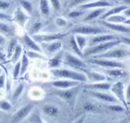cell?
I'll use <instances>...</instances> for the list:
<instances>
[{
  "mask_svg": "<svg viewBox=\"0 0 130 123\" xmlns=\"http://www.w3.org/2000/svg\"><path fill=\"white\" fill-rule=\"evenodd\" d=\"M53 73L56 76L70 78L75 80L81 81H84L86 80V78L83 75L74 71L66 69L55 70L53 71Z\"/></svg>",
  "mask_w": 130,
  "mask_h": 123,
  "instance_id": "6da1fadb",
  "label": "cell"
},
{
  "mask_svg": "<svg viewBox=\"0 0 130 123\" xmlns=\"http://www.w3.org/2000/svg\"><path fill=\"white\" fill-rule=\"evenodd\" d=\"M120 42L121 41L120 40H116L108 42L104 44H101L98 46L93 47L87 50L86 52H85L84 55L88 56L91 54H96L98 53H100L103 51H105L110 48L114 46L115 45L118 44L119 43H120Z\"/></svg>",
  "mask_w": 130,
  "mask_h": 123,
  "instance_id": "7a4b0ae2",
  "label": "cell"
},
{
  "mask_svg": "<svg viewBox=\"0 0 130 123\" xmlns=\"http://www.w3.org/2000/svg\"><path fill=\"white\" fill-rule=\"evenodd\" d=\"M88 63L96 64L99 65L112 67H123V64L118 62H115L113 61H110L107 60H96V59H89L87 60Z\"/></svg>",
  "mask_w": 130,
  "mask_h": 123,
  "instance_id": "3957f363",
  "label": "cell"
},
{
  "mask_svg": "<svg viewBox=\"0 0 130 123\" xmlns=\"http://www.w3.org/2000/svg\"><path fill=\"white\" fill-rule=\"evenodd\" d=\"M127 52L122 50H116L101 55L94 56V57H105V58H122L127 55Z\"/></svg>",
  "mask_w": 130,
  "mask_h": 123,
  "instance_id": "277c9868",
  "label": "cell"
},
{
  "mask_svg": "<svg viewBox=\"0 0 130 123\" xmlns=\"http://www.w3.org/2000/svg\"><path fill=\"white\" fill-rule=\"evenodd\" d=\"M72 32L81 34H97L102 33L103 30L92 27H81L72 30Z\"/></svg>",
  "mask_w": 130,
  "mask_h": 123,
  "instance_id": "5b68a950",
  "label": "cell"
},
{
  "mask_svg": "<svg viewBox=\"0 0 130 123\" xmlns=\"http://www.w3.org/2000/svg\"><path fill=\"white\" fill-rule=\"evenodd\" d=\"M123 89V86L122 83L120 82H118L113 85L111 90L116 94L117 97L125 105V106H126V104L125 102L124 98Z\"/></svg>",
  "mask_w": 130,
  "mask_h": 123,
  "instance_id": "8992f818",
  "label": "cell"
},
{
  "mask_svg": "<svg viewBox=\"0 0 130 123\" xmlns=\"http://www.w3.org/2000/svg\"><path fill=\"white\" fill-rule=\"evenodd\" d=\"M32 107L33 105L32 104H29L21 108L15 115L13 121H16L19 120L26 116L31 110Z\"/></svg>",
  "mask_w": 130,
  "mask_h": 123,
  "instance_id": "52a82bcc",
  "label": "cell"
},
{
  "mask_svg": "<svg viewBox=\"0 0 130 123\" xmlns=\"http://www.w3.org/2000/svg\"><path fill=\"white\" fill-rule=\"evenodd\" d=\"M68 34H57L52 35H42V36H35L34 39L39 41H50L54 39H61L62 37L67 35Z\"/></svg>",
  "mask_w": 130,
  "mask_h": 123,
  "instance_id": "ba28073f",
  "label": "cell"
},
{
  "mask_svg": "<svg viewBox=\"0 0 130 123\" xmlns=\"http://www.w3.org/2000/svg\"><path fill=\"white\" fill-rule=\"evenodd\" d=\"M79 82L69 81H57L52 83L53 86L60 88H68L78 85Z\"/></svg>",
  "mask_w": 130,
  "mask_h": 123,
  "instance_id": "9c48e42d",
  "label": "cell"
},
{
  "mask_svg": "<svg viewBox=\"0 0 130 123\" xmlns=\"http://www.w3.org/2000/svg\"><path fill=\"white\" fill-rule=\"evenodd\" d=\"M67 60L68 62L72 66L76 67H86V66L84 64L81 60L74 57V56L68 55L67 56Z\"/></svg>",
  "mask_w": 130,
  "mask_h": 123,
  "instance_id": "30bf717a",
  "label": "cell"
},
{
  "mask_svg": "<svg viewBox=\"0 0 130 123\" xmlns=\"http://www.w3.org/2000/svg\"><path fill=\"white\" fill-rule=\"evenodd\" d=\"M102 23L106 27H108L110 29H111L114 30H116L117 31H120L122 32H130V30L122 26H119V25H116V24H111L110 23L106 22H102Z\"/></svg>",
  "mask_w": 130,
  "mask_h": 123,
  "instance_id": "8fae6325",
  "label": "cell"
},
{
  "mask_svg": "<svg viewBox=\"0 0 130 123\" xmlns=\"http://www.w3.org/2000/svg\"><path fill=\"white\" fill-rule=\"evenodd\" d=\"M111 6V4L108 2L99 1V2L91 3L90 4L84 5L82 6L81 7L83 8H89L96 7H105V6Z\"/></svg>",
  "mask_w": 130,
  "mask_h": 123,
  "instance_id": "7c38bea8",
  "label": "cell"
},
{
  "mask_svg": "<svg viewBox=\"0 0 130 123\" xmlns=\"http://www.w3.org/2000/svg\"><path fill=\"white\" fill-rule=\"evenodd\" d=\"M92 94L100 98L102 100L106 101H108V102H115L116 100L115 99L114 97H113L112 96H110L109 95H107V94H103V93H99V92H92Z\"/></svg>",
  "mask_w": 130,
  "mask_h": 123,
  "instance_id": "4fadbf2b",
  "label": "cell"
},
{
  "mask_svg": "<svg viewBox=\"0 0 130 123\" xmlns=\"http://www.w3.org/2000/svg\"><path fill=\"white\" fill-rule=\"evenodd\" d=\"M115 36H113V35H102V36H100L96 37L94 38L92 42L93 43H98V42H103L107 40H110L111 39H113L115 38Z\"/></svg>",
  "mask_w": 130,
  "mask_h": 123,
  "instance_id": "5bb4252c",
  "label": "cell"
},
{
  "mask_svg": "<svg viewBox=\"0 0 130 123\" xmlns=\"http://www.w3.org/2000/svg\"><path fill=\"white\" fill-rule=\"evenodd\" d=\"M127 7L126 6H121L115 8H114L111 10H110L109 12H108L107 13H106V14H105L104 15H103L101 18H105L112 14H116L117 13L121 11H122L123 10H124L125 9H126Z\"/></svg>",
  "mask_w": 130,
  "mask_h": 123,
  "instance_id": "9a60e30c",
  "label": "cell"
},
{
  "mask_svg": "<svg viewBox=\"0 0 130 123\" xmlns=\"http://www.w3.org/2000/svg\"><path fill=\"white\" fill-rule=\"evenodd\" d=\"M44 112L50 116H54L57 113V109L53 106L48 105L46 106L43 108Z\"/></svg>",
  "mask_w": 130,
  "mask_h": 123,
  "instance_id": "2e32d148",
  "label": "cell"
},
{
  "mask_svg": "<svg viewBox=\"0 0 130 123\" xmlns=\"http://www.w3.org/2000/svg\"><path fill=\"white\" fill-rule=\"evenodd\" d=\"M24 40L27 46H28L31 48L35 50L36 51H40V50L39 47L36 44V43L27 35H25L24 36Z\"/></svg>",
  "mask_w": 130,
  "mask_h": 123,
  "instance_id": "e0dca14e",
  "label": "cell"
},
{
  "mask_svg": "<svg viewBox=\"0 0 130 123\" xmlns=\"http://www.w3.org/2000/svg\"><path fill=\"white\" fill-rule=\"evenodd\" d=\"M111 86L109 84L107 83H100V84H95L92 85H88L87 86V88H98L104 90L109 89L110 88Z\"/></svg>",
  "mask_w": 130,
  "mask_h": 123,
  "instance_id": "ac0fdd59",
  "label": "cell"
},
{
  "mask_svg": "<svg viewBox=\"0 0 130 123\" xmlns=\"http://www.w3.org/2000/svg\"><path fill=\"white\" fill-rule=\"evenodd\" d=\"M40 4L42 13L46 15L48 14L49 12V8L47 1L46 0H41Z\"/></svg>",
  "mask_w": 130,
  "mask_h": 123,
  "instance_id": "d6986e66",
  "label": "cell"
},
{
  "mask_svg": "<svg viewBox=\"0 0 130 123\" xmlns=\"http://www.w3.org/2000/svg\"><path fill=\"white\" fill-rule=\"evenodd\" d=\"M19 2L22 7L27 12L30 13L32 10V7L31 4L26 0H20Z\"/></svg>",
  "mask_w": 130,
  "mask_h": 123,
  "instance_id": "ffe728a7",
  "label": "cell"
},
{
  "mask_svg": "<svg viewBox=\"0 0 130 123\" xmlns=\"http://www.w3.org/2000/svg\"><path fill=\"white\" fill-rule=\"evenodd\" d=\"M103 11V10L102 9H99V10H97L95 11H94L93 12H91V13H90L85 19V20H91L93 18H94L95 17H96L98 16H99L102 12Z\"/></svg>",
  "mask_w": 130,
  "mask_h": 123,
  "instance_id": "44dd1931",
  "label": "cell"
},
{
  "mask_svg": "<svg viewBox=\"0 0 130 123\" xmlns=\"http://www.w3.org/2000/svg\"><path fill=\"white\" fill-rule=\"evenodd\" d=\"M16 18L17 20L20 23H23L26 19L25 15L19 9H18V10H17Z\"/></svg>",
  "mask_w": 130,
  "mask_h": 123,
  "instance_id": "7402d4cb",
  "label": "cell"
},
{
  "mask_svg": "<svg viewBox=\"0 0 130 123\" xmlns=\"http://www.w3.org/2000/svg\"><path fill=\"white\" fill-rule=\"evenodd\" d=\"M22 67L21 70V75H22L26 70L27 65H28V60L25 56V55H23L22 58Z\"/></svg>",
  "mask_w": 130,
  "mask_h": 123,
  "instance_id": "603a6c76",
  "label": "cell"
},
{
  "mask_svg": "<svg viewBox=\"0 0 130 123\" xmlns=\"http://www.w3.org/2000/svg\"><path fill=\"white\" fill-rule=\"evenodd\" d=\"M71 46H72V48L74 50V51L78 55H81L82 54L81 53V51L79 50V47H78V46L75 42V38H74V37H73L71 40Z\"/></svg>",
  "mask_w": 130,
  "mask_h": 123,
  "instance_id": "cb8c5ba5",
  "label": "cell"
},
{
  "mask_svg": "<svg viewBox=\"0 0 130 123\" xmlns=\"http://www.w3.org/2000/svg\"><path fill=\"white\" fill-rule=\"evenodd\" d=\"M61 43L60 42H55L50 44L48 47V50L50 52H53L57 50H58L61 47Z\"/></svg>",
  "mask_w": 130,
  "mask_h": 123,
  "instance_id": "d4e9b609",
  "label": "cell"
},
{
  "mask_svg": "<svg viewBox=\"0 0 130 123\" xmlns=\"http://www.w3.org/2000/svg\"><path fill=\"white\" fill-rule=\"evenodd\" d=\"M16 43V41L15 40H13L10 42V43L9 45V47H8V57H10L11 56L12 52L14 51Z\"/></svg>",
  "mask_w": 130,
  "mask_h": 123,
  "instance_id": "484cf974",
  "label": "cell"
},
{
  "mask_svg": "<svg viewBox=\"0 0 130 123\" xmlns=\"http://www.w3.org/2000/svg\"><path fill=\"white\" fill-rule=\"evenodd\" d=\"M10 29L6 24L0 22V32L3 34H8L10 33Z\"/></svg>",
  "mask_w": 130,
  "mask_h": 123,
  "instance_id": "4316f807",
  "label": "cell"
},
{
  "mask_svg": "<svg viewBox=\"0 0 130 123\" xmlns=\"http://www.w3.org/2000/svg\"><path fill=\"white\" fill-rule=\"evenodd\" d=\"M125 20V18L120 16H112L108 18V20L114 22H121Z\"/></svg>",
  "mask_w": 130,
  "mask_h": 123,
  "instance_id": "83f0119b",
  "label": "cell"
},
{
  "mask_svg": "<svg viewBox=\"0 0 130 123\" xmlns=\"http://www.w3.org/2000/svg\"><path fill=\"white\" fill-rule=\"evenodd\" d=\"M21 48L20 46H18L16 47V51H15V53L13 56V57L12 58V60L15 62V61H16L18 58H19V55L21 53Z\"/></svg>",
  "mask_w": 130,
  "mask_h": 123,
  "instance_id": "f1b7e54d",
  "label": "cell"
},
{
  "mask_svg": "<svg viewBox=\"0 0 130 123\" xmlns=\"http://www.w3.org/2000/svg\"><path fill=\"white\" fill-rule=\"evenodd\" d=\"M72 95H73V92L72 91H67L65 92H61L60 94V95L61 96L67 99H71V97L72 96Z\"/></svg>",
  "mask_w": 130,
  "mask_h": 123,
  "instance_id": "f546056e",
  "label": "cell"
},
{
  "mask_svg": "<svg viewBox=\"0 0 130 123\" xmlns=\"http://www.w3.org/2000/svg\"><path fill=\"white\" fill-rule=\"evenodd\" d=\"M108 73L111 76H114V77L121 76L123 74L122 72H121V71L118 70H109V71H108Z\"/></svg>",
  "mask_w": 130,
  "mask_h": 123,
  "instance_id": "4dcf8cb0",
  "label": "cell"
},
{
  "mask_svg": "<svg viewBox=\"0 0 130 123\" xmlns=\"http://www.w3.org/2000/svg\"><path fill=\"white\" fill-rule=\"evenodd\" d=\"M10 4L9 3L4 1L2 0H0V9L5 10L8 8L10 6Z\"/></svg>",
  "mask_w": 130,
  "mask_h": 123,
  "instance_id": "1f68e13d",
  "label": "cell"
},
{
  "mask_svg": "<svg viewBox=\"0 0 130 123\" xmlns=\"http://www.w3.org/2000/svg\"><path fill=\"white\" fill-rule=\"evenodd\" d=\"M41 26H42V24L40 22H37L35 23L31 28V32L34 33L37 32L40 29V28H41Z\"/></svg>",
  "mask_w": 130,
  "mask_h": 123,
  "instance_id": "d6a6232c",
  "label": "cell"
},
{
  "mask_svg": "<svg viewBox=\"0 0 130 123\" xmlns=\"http://www.w3.org/2000/svg\"><path fill=\"white\" fill-rule=\"evenodd\" d=\"M109 108L113 110V111H123L124 110V109L119 106V105H114V106H110L109 107Z\"/></svg>",
  "mask_w": 130,
  "mask_h": 123,
  "instance_id": "836d02e7",
  "label": "cell"
},
{
  "mask_svg": "<svg viewBox=\"0 0 130 123\" xmlns=\"http://www.w3.org/2000/svg\"><path fill=\"white\" fill-rule=\"evenodd\" d=\"M77 40L78 41V43L79 45V47L80 48V49L81 50L83 46L84 45V43H85V39L82 37H77Z\"/></svg>",
  "mask_w": 130,
  "mask_h": 123,
  "instance_id": "e575fe53",
  "label": "cell"
},
{
  "mask_svg": "<svg viewBox=\"0 0 130 123\" xmlns=\"http://www.w3.org/2000/svg\"><path fill=\"white\" fill-rule=\"evenodd\" d=\"M84 108L86 111H91L94 110V106L93 105H92L91 104H89V103L86 104L84 106Z\"/></svg>",
  "mask_w": 130,
  "mask_h": 123,
  "instance_id": "d590c367",
  "label": "cell"
},
{
  "mask_svg": "<svg viewBox=\"0 0 130 123\" xmlns=\"http://www.w3.org/2000/svg\"><path fill=\"white\" fill-rule=\"evenodd\" d=\"M52 6L55 9H59L60 7V4L59 0H50Z\"/></svg>",
  "mask_w": 130,
  "mask_h": 123,
  "instance_id": "8d00e7d4",
  "label": "cell"
},
{
  "mask_svg": "<svg viewBox=\"0 0 130 123\" xmlns=\"http://www.w3.org/2000/svg\"><path fill=\"white\" fill-rule=\"evenodd\" d=\"M59 61L57 59H52V60H50V62H49L50 66L51 67L56 66L59 64Z\"/></svg>",
  "mask_w": 130,
  "mask_h": 123,
  "instance_id": "74e56055",
  "label": "cell"
},
{
  "mask_svg": "<svg viewBox=\"0 0 130 123\" xmlns=\"http://www.w3.org/2000/svg\"><path fill=\"white\" fill-rule=\"evenodd\" d=\"M83 13V12H79V11H74V12H71L69 14V16L71 17H78L80 15H81V14H82Z\"/></svg>",
  "mask_w": 130,
  "mask_h": 123,
  "instance_id": "f35d334b",
  "label": "cell"
},
{
  "mask_svg": "<svg viewBox=\"0 0 130 123\" xmlns=\"http://www.w3.org/2000/svg\"><path fill=\"white\" fill-rule=\"evenodd\" d=\"M22 89H23V85H20L15 91V92L14 93V97H17L21 93L22 90Z\"/></svg>",
  "mask_w": 130,
  "mask_h": 123,
  "instance_id": "ab89813d",
  "label": "cell"
},
{
  "mask_svg": "<svg viewBox=\"0 0 130 123\" xmlns=\"http://www.w3.org/2000/svg\"><path fill=\"white\" fill-rule=\"evenodd\" d=\"M19 69H20V62H18L16 65L14 71V77L15 78L18 76L19 72Z\"/></svg>",
  "mask_w": 130,
  "mask_h": 123,
  "instance_id": "60d3db41",
  "label": "cell"
},
{
  "mask_svg": "<svg viewBox=\"0 0 130 123\" xmlns=\"http://www.w3.org/2000/svg\"><path fill=\"white\" fill-rule=\"evenodd\" d=\"M1 107L4 110H8L10 108V105L7 102H3L1 104Z\"/></svg>",
  "mask_w": 130,
  "mask_h": 123,
  "instance_id": "b9f144b4",
  "label": "cell"
},
{
  "mask_svg": "<svg viewBox=\"0 0 130 123\" xmlns=\"http://www.w3.org/2000/svg\"><path fill=\"white\" fill-rule=\"evenodd\" d=\"M56 23L60 26H63L66 24V22L64 20L60 19V18H58L56 20Z\"/></svg>",
  "mask_w": 130,
  "mask_h": 123,
  "instance_id": "7bdbcfd3",
  "label": "cell"
},
{
  "mask_svg": "<svg viewBox=\"0 0 130 123\" xmlns=\"http://www.w3.org/2000/svg\"><path fill=\"white\" fill-rule=\"evenodd\" d=\"M10 16L7 15L6 14H4L2 13H0V18L1 19H9L10 18Z\"/></svg>",
  "mask_w": 130,
  "mask_h": 123,
  "instance_id": "ee69618b",
  "label": "cell"
},
{
  "mask_svg": "<svg viewBox=\"0 0 130 123\" xmlns=\"http://www.w3.org/2000/svg\"><path fill=\"white\" fill-rule=\"evenodd\" d=\"M86 0H74V2H73L72 3V6L73 5H76V4H78L79 3H82L84 1H85Z\"/></svg>",
  "mask_w": 130,
  "mask_h": 123,
  "instance_id": "f6af8a7d",
  "label": "cell"
},
{
  "mask_svg": "<svg viewBox=\"0 0 130 123\" xmlns=\"http://www.w3.org/2000/svg\"><path fill=\"white\" fill-rule=\"evenodd\" d=\"M4 84V77L2 76L0 77V87H2Z\"/></svg>",
  "mask_w": 130,
  "mask_h": 123,
  "instance_id": "bcb514c9",
  "label": "cell"
},
{
  "mask_svg": "<svg viewBox=\"0 0 130 123\" xmlns=\"http://www.w3.org/2000/svg\"><path fill=\"white\" fill-rule=\"evenodd\" d=\"M122 40L125 41V42L128 43V44H130V39L129 38H122Z\"/></svg>",
  "mask_w": 130,
  "mask_h": 123,
  "instance_id": "7dc6e473",
  "label": "cell"
},
{
  "mask_svg": "<svg viewBox=\"0 0 130 123\" xmlns=\"http://www.w3.org/2000/svg\"><path fill=\"white\" fill-rule=\"evenodd\" d=\"M127 97L129 98L130 97V84L129 85V87L127 89Z\"/></svg>",
  "mask_w": 130,
  "mask_h": 123,
  "instance_id": "c3c4849f",
  "label": "cell"
},
{
  "mask_svg": "<svg viewBox=\"0 0 130 123\" xmlns=\"http://www.w3.org/2000/svg\"><path fill=\"white\" fill-rule=\"evenodd\" d=\"M124 14L127 16H130V10H126L124 12Z\"/></svg>",
  "mask_w": 130,
  "mask_h": 123,
  "instance_id": "681fc988",
  "label": "cell"
},
{
  "mask_svg": "<svg viewBox=\"0 0 130 123\" xmlns=\"http://www.w3.org/2000/svg\"><path fill=\"white\" fill-rule=\"evenodd\" d=\"M4 56H3V54H2V53L0 52V59H1V60H4Z\"/></svg>",
  "mask_w": 130,
  "mask_h": 123,
  "instance_id": "f907efd6",
  "label": "cell"
},
{
  "mask_svg": "<svg viewBox=\"0 0 130 123\" xmlns=\"http://www.w3.org/2000/svg\"><path fill=\"white\" fill-rule=\"evenodd\" d=\"M124 2L127 3V4H130V0H123Z\"/></svg>",
  "mask_w": 130,
  "mask_h": 123,
  "instance_id": "816d5d0a",
  "label": "cell"
},
{
  "mask_svg": "<svg viewBox=\"0 0 130 123\" xmlns=\"http://www.w3.org/2000/svg\"><path fill=\"white\" fill-rule=\"evenodd\" d=\"M125 23H130V19L128 20H127V21H125Z\"/></svg>",
  "mask_w": 130,
  "mask_h": 123,
  "instance_id": "f5cc1de1",
  "label": "cell"
},
{
  "mask_svg": "<svg viewBox=\"0 0 130 123\" xmlns=\"http://www.w3.org/2000/svg\"><path fill=\"white\" fill-rule=\"evenodd\" d=\"M0 71H1V70H0Z\"/></svg>",
  "mask_w": 130,
  "mask_h": 123,
  "instance_id": "db71d44e",
  "label": "cell"
}]
</instances>
